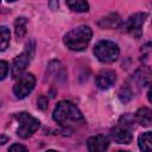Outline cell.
<instances>
[{
	"label": "cell",
	"instance_id": "cell-1",
	"mask_svg": "<svg viewBox=\"0 0 152 152\" xmlns=\"http://www.w3.org/2000/svg\"><path fill=\"white\" fill-rule=\"evenodd\" d=\"M52 118L65 131H74L86 124L80 109L70 101L58 102L52 113Z\"/></svg>",
	"mask_w": 152,
	"mask_h": 152
},
{
	"label": "cell",
	"instance_id": "cell-2",
	"mask_svg": "<svg viewBox=\"0 0 152 152\" xmlns=\"http://www.w3.org/2000/svg\"><path fill=\"white\" fill-rule=\"evenodd\" d=\"M91 36H93V32L90 27L86 25H81L69 31L64 36L63 42L68 49L72 51H82L88 46L91 39Z\"/></svg>",
	"mask_w": 152,
	"mask_h": 152
},
{
	"label": "cell",
	"instance_id": "cell-3",
	"mask_svg": "<svg viewBox=\"0 0 152 152\" xmlns=\"http://www.w3.org/2000/svg\"><path fill=\"white\" fill-rule=\"evenodd\" d=\"M120 50L116 43L112 40H101L94 48L95 57L103 63H112L119 57Z\"/></svg>",
	"mask_w": 152,
	"mask_h": 152
},
{
	"label": "cell",
	"instance_id": "cell-4",
	"mask_svg": "<svg viewBox=\"0 0 152 152\" xmlns=\"http://www.w3.org/2000/svg\"><path fill=\"white\" fill-rule=\"evenodd\" d=\"M14 118L19 122V127L17 129V134L23 139L30 138L39 128V125H40L39 120L36 119L34 116H32L31 114L26 113V112L18 113V114L14 115Z\"/></svg>",
	"mask_w": 152,
	"mask_h": 152
},
{
	"label": "cell",
	"instance_id": "cell-5",
	"mask_svg": "<svg viewBox=\"0 0 152 152\" xmlns=\"http://www.w3.org/2000/svg\"><path fill=\"white\" fill-rule=\"evenodd\" d=\"M34 84H36V78L30 72L21 74L19 75L17 82L14 83L13 93L18 99H24L32 91V89L34 88Z\"/></svg>",
	"mask_w": 152,
	"mask_h": 152
},
{
	"label": "cell",
	"instance_id": "cell-6",
	"mask_svg": "<svg viewBox=\"0 0 152 152\" xmlns=\"http://www.w3.org/2000/svg\"><path fill=\"white\" fill-rule=\"evenodd\" d=\"M147 18V14L146 13H142V12H139V13H135L133 15H131L126 23V30L127 32L134 37V38H139L142 33V26L145 24V20Z\"/></svg>",
	"mask_w": 152,
	"mask_h": 152
},
{
	"label": "cell",
	"instance_id": "cell-7",
	"mask_svg": "<svg viewBox=\"0 0 152 152\" xmlns=\"http://www.w3.org/2000/svg\"><path fill=\"white\" fill-rule=\"evenodd\" d=\"M32 55H33V48L28 49V45H27L26 50L13 59V63H12V66H11V74H12L13 77H17V76L21 75V71L30 63V61L32 58Z\"/></svg>",
	"mask_w": 152,
	"mask_h": 152
},
{
	"label": "cell",
	"instance_id": "cell-8",
	"mask_svg": "<svg viewBox=\"0 0 152 152\" xmlns=\"http://www.w3.org/2000/svg\"><path fill=\"white\" fill-rule=\"evenodd\" d=\"M116 81V74L110 69H104L100 71L96 76V86L101 89H108Z\"/></svg>",
	"mask_w": 152,
	"mask_h": 152
},
{
	"label": "cell",
	"instance_id": "cell-9",
	"mask_svg": "<svg viewBox=\"0 0 152 152\" xmlns=\"http://www.w3.org/2000/svg\"><path fill=\"white\" fill-rule=\"evenodd\" d=\"M110 137L112 139L118 144H129L132 141V133L131 129L119 125L110 129Z\"/></svg>",
	"mask_w": 152,
	"mask_h": 152
},
{
	"label": "cell",
	"instance_id": "cell-10",
	"mask_svg": "<svg viewBox=\"0 0 152 152\" xmlns=\"http://www.w3.org/2000/svg\"><path fill=\"white\" fill-rule=\"evenodd\" d=\"M109 146V139L102 134H97L94 137H90L87 140V148L90 152L94 151H104Z\"/></svg>",
	"mask_w": 152,
	"mask_h": 152
},
{
	"label": "cell",
	"instance_id": "cell-11",
	"mask_svg": "<svg viewBox=\"0 0 152 152\" xmlns=\"http://www.w3.org/2000/svg\"><path fill=\"white\" fill-rule=\"evenodd\" d=\"M121 25V18L116 13H110L99 21V26L102 28H116Z\"/></svg>",
	"mask_w": 152,
	"mask_h": 152
},
{
	"label": "cell",
	"instance_id": "cell-12",
	"mask_svg": "<svg viewBox=\"0 0 152 152\" xmlns=\"http://www.w3.org/2000/svg\"><path fill=\"white\" fill-rule=\"evenodd\" d=\"M135 118H137V121L141 126L147 127L152 124V110L147 107H141L135 113Z\"/></svg>",
	"mask_w": 152,
	"mask_h": 152
},
{
	"label": "cell",
	"instance_id": "cell-13",
	"mask_svg": "<svg viewBox=\"0 0 152 152\" xmlns=\"http://www.w3.org/2000/svg\"><path fill=\"white\" fill-rule=\"evenodd\" d=\"M148 75H150V70H148V69H146V68L139 69V70L132 76V82H134L138 88H141V87H144V86L147 83V81H148Z\"/></svg>",
	"mask_w": 152,
	"mask_h": 152
},
{
	"label": "cell",
	"instance_id": "cell-14",
	"mask_svg": "<svg viewBox=\"0 0 152 152\" xmlns=\"http://www.w3.org/2000/svg\"><path fill=\"white\" fill-rule=\"evenodd\" d=\"M138 144L141 151H152V132H145L140 134Z\"/></svg>",
	"mask_w": 152,
	"mask_h": 152
},
{
	"label": "cell",
	"instance_id": "cell-15",
	"mask_svg": "<svg viewBox=\"0 0 152 152\" xmlns=\"http://www.w3.org/2000/svg\"><path fill=\"white\" fill-rule=\"evenodd\" d=\"M66 4L75 12H87L89 10L87 0H66Z\"/></svg>",
	"mask_w": 152,
	"mask_h": 152
},
{
	"label": "cell",
	"instance_id": "cell-16",
	"mask_svg": "<svg viewBox=\"0 0 152 152\" xmlns=\"http://www.w3.org/2000/svg\"><path fill=\"white\" fill-rule=\"evenodd\" d=\"M26 19L24 17L17 18L15 23H14V30H15V36L18 37V39L23 38L24 34L26 33Z\"/></svg>",
	"mask_w": 152,
	"mask_h": 152
},
{
	"label": "cell",
	"instance_id": "cell-17",
	"mask_svg": "<svg viewBox=\"0 0 152 152\" xmlns=\"http://www.w3.org/2000/svg\"><path fill=\"white\" fill-rule=\"evenodd\" d=\"M135 122H137V118L131 115V114H124L120 120H119V124L128 129H132L135 127Z\"/></svg>",
	"mask_w": 152,
	"mask_h": 152
},
{
	"label": "cell",
	"instance_id": "cell-18",
	"mask_svg": "<svg viewBox=\"0 0 152 152\" xmlns=\"http://www.w3.org/2000/svg\"><path fill=\"white\" fill-rule=\"evenodd\" d=\"M132 96H133V90L128 84L124 86L119 91V97L122 102H128L132 99Z\"/></svg>",
	"mask_w": 152,
	"mask_h": 152
},
{
	"label": "cell",
	"instance_id": "cell-19",
	"mask_svg": "<svg viewBox=\"0 0 152 152\" xmlns=\"http://www.w3.org/2000/svg\"><path fill=\"white\" fill-rule=\"evenodd\" d=\"M10 39H11V33L8 28L6 26H1V51H4L8 46Z\"/></svg>",
	"mask_w": 152,
	"mask_h": 152
},
{
	"label": "cell",
	"instance_id": "cell-20",
	"mask_svg": "<svg viewBox=\"0 0 152 152\" xmlns=\"http://www.w3.org/2000/svg\"><path fill=\"white\" fill-rule=\"evenodd\" d=\"M0 69H1V80H4L7 76V72H8V64H7V62L1 61L0 62Z\"/></svg>",
	"mask_w": 152,
	"mask_h": 152
},
{
	"label": "cell",
	"instance_id": "cell-21",
	"mask_svg": "<svg viewBox=\"0 0 152 152\" xmlns=\"http://www.w3.org/2000/svg\"><path fill=\"white\" fill-rule=\"evenodd\" d=\"M37 106H38V108H40V109L44 110V109L48 107V99L44 97V96L38 97V100H37Z\"/></svg>",
	"mask_w": 152,
	"mask_h": 152
},
{
	"label": "cell",
	"instance_id": "cell-22",
	"mask_svg": "<svg viewBox=\"0 0 152 152\" xmlns=\"http://www.w3.org/2000/svg\"><path fill=\"white\" fill-rule=\"evenodd\" d=\"M8 151H11V152H19V151H21V152H25V151H27V148L25 147V146H23V145H19V144H14V145H12L10 148H8Z\"/></svg>",
	"mask_w": 152,
	"mask_h": 152
},
{
	"label": "cell",
	"instance_id": "cell-23",
	"mask_svg": "<svg viewBox=\"0 0 152 152\" xmlns=\"http://www.w3.org/2000/svg\"><path fill=\"white\" fill-rule=\"evenodd\" d=\"M49 5H50L51 10L56 11V10L58 8V0H50V1H49Z\"/></svg>",
	"mask_w": 152,
	"mask_h": 152
},
{
	"label": "cell",
	"instance_id": "cell-24",
	"mask_svg": "<svg viewBox=\"0 0 152 152\" xmlns=\"http://www.w3.org/2000/svg\"><path fill=\"white\" fill-rule=\"evenodd\" d=\"M147 99H148V101L152 103V83H151L150 89H148V91H147Z\"/></svg>",
	"mask_w": 152,
	"mask_h": 152
},
{
	"label": "cell",
	"instance_id": "cell-25",
	"mask_svg": "<svg viewBox=\"0 0 152 152\" xmlns=\"http://www.w3.org/2000/svg\"><path fill=\"white\" fill-rule=\"evenodd\" d=\"M8 2H12V1H15V0H7Z\"/></svg>",
	"mask_w": 152,
	"mask_h": 152
}]
</instances>
